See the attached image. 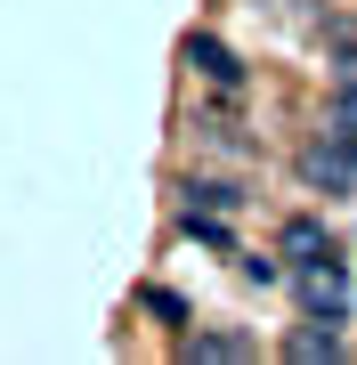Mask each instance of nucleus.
I'll return each mask as SVG.
<instances>
[{
  "mask_svg": "<svg viewBox=\"0 0 357 365\" xmlns=\"http://www.w3.org/2000/svg\"><path fill=\"white\" fill-rule=\"evenodd\" d=\"M301 300H309V317H325V325H341L349 317V268L333 260H301Z\"/></svg>",
  "mask_w": 357,
  "mask_h": 365,
  "instance_id": "nucleus-1",
  "label": "nucleus"
},
{
  "mask_svg": "<svg viewBox=\"0 0 357 365\" xmlns=\"http://www.w3.org/2000/svg\"><path fill=\"white\" fill-rule=\"evenodd\" d=\"M301 179H309V187H325V195L357 187V138H349V130H333V146H309V155H301Z\"/></svg>",
  "mask_w": 357,
  "mask_h": 365,
  "instance_id": "nucleus-2",
  "label": "nucleus"
},
{
  "mask_svg": "<svg viewBox=\"0 0 357 365\" xmlns=\"http://www.w3.org/2000/svg\"><path fill=\"white\" fill-rule=\"evenodd\" d=\"M276 252H284V260H325V220H284V235H276Z\"/></svg>",
  "mask_w": 357,
  "mask_h": 365,
  "instance_id": "nucleus-3",
  "label": "nucleus"
},
{
  "mask_svg": "<svg viewBox=\"0 0 357 365\" xmlns=\"http://www.w3.org/2000/svg\"><path fill=\"white\" fill-rule=\"evenodd\" d=\"M187 357H212V365H227V357H252V341H244V333H195V341H187Z\"/></svg>",
  "mask_w": 357,
  "mask_h": 365,
  "instance_id": "nucleus-4",
  "label": "nucleus"
},
{
  "mask_svg": "<svg viewBox=\"0 0 357 365\" xmlns=\"http://www.w3.org/2000/svg\"><path fill=\"white\" fill-rule=\"evenodd\" d=\"M284 357H301V365H317V357H325V365H333V357H341V333H292V341H284Z\"/></svg>",
  "mask_w": 357,
  "mask_h": 365,
  "instance_id": "nucleus-5",
  "label": "nucleus"
},
{
  "mask_svg": "<svg viewBox=\"0 0 357 365\" xmlns=\"http://www.w3.org/2000/svg\"><path fill=\"white\" fill-rule=\"evenodd\" d=\"M187 57H195V66H203V73H212V81H236V73H244V66H236V57H227V49H219V41H187Z\"/></svg>",
  "mask_w": 357,
  "mask_h": 365,
  "instance_id": "nucleus-6",
  "label": "nucleus"
},
{
  "mask_svg": "<svg viewBox=\"0 0 357 365\" xmlns=\"http://www.w3.org/2000/svg\"><path fill=\"white\" fill-rule=\"evenodd\" d=\"M187 195H195L203 211H236V203H244V195H236V187H219V179H203V187H187Z\"/></svg>",
  "mask_w": 357,
  "mask_h": 365,
  "instance_id": "nucleus-7",
  "label": "nucleus"
},
{
  "mask_svg": "<svg viewBox=\"0 0 357 365\" xmlns=\"http://www.w3.org/2000/svg\"><path fill=\"white\" fill-rule=\"evenodd\" d=\"M146 309H155L162 325H187V300H179V292H146Z\"/></svg>",
  "mask_w": 357,
  "mask_h": 365,
  "instance_id": "nucleus-8",
  "label": "nucleus"
}]
</instances>
